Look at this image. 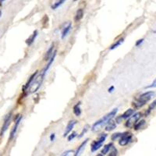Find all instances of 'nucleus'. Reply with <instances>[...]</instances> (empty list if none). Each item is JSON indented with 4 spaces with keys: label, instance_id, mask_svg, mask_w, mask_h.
Masks as SVG:
<instances>
[{
    "label": "nucleus",
    "instance_id": "f257e3e1",
    "mask_svg": "<svg viewBox=\"0 0 156 156\" xmlns=\"http://www.w3.org/2000/svg\"><path fill=\"white\" fill-rule=\"evenodd\" d=\"M117 112H118V108H113V109L109 112V113H108L107 115H105V116L103 117V118H101V119H99L98 121L94 122V125H93L92 127H91L92 131L93 132L99 131L100 129H101L103 126H105L106 124H108V122L113 119L114 117L115 116V115H116Z\"/></svg>",
    "mask_w": 156,
    "mask_h": 156
},
{
    "label": "nucleus",
    "instance_id": "f03ea898",
    "mask_svg": "<svg viewBox=\"0 0 156 156\" xmlns=\"http://www.w3.org/2000/svg\"><path fill=\"white\" fill-rule=\"evenodd\" d=\"M45 75L46 73L41 71V73H38L37 74V76L34 78L33 81L31 82V83L30 84V86L28 87V88L27 89V94H33V93H35L37 90H38L40 87H41V84H42L43 81H44V79L45 77Z\"/></svg>",
    "mask_w": 156,
    "mask_h": 156
},
{
    "label": "nucleus",
    "instance_id": "7ed1b4c3",
    "mask_svg": "<svg viewBox=\"0 0 156 156\" xmlns=\"http://www.w3.org/2000/svg\"><path fill=\"white\" fill-rule=\"evenodd\" d=\"M155 93L154 91H147V92L143 93L142 94H140L137 98L136 99V101L133 102V105H134L135 108H141V107L144 106L147 101H149L154 96Z\"/></svg>",
    "mask_w": 156,
    "mask_h": 156
},
{
    "label": "nucleus",
    "instance_id": "20e7f679",
    "mask_svg": "<svg viewBox=\"0 0 156 156\" xmlns=\"http://www.w3.org/2000/svg\"><path fill=\"white\" fill-rule=\"evenodd\" d=\"M106 137H107L106 133H102V134L99 136V138L97 140L93 141L91 145H90V151H91V152H94V151H96L97 150H98V149L102 146L103 143L105 142Z\"/></svg>",
    "mask_w": 156,
    "mask_h": 156
},
{
    "label": "nucleus",
    "instance_id": "39448f33",
    "mask_svg": "<svg viewBox=\"0 0 156 156\" xmlns=\"http://www.w3.org/2000/svg\"><path fill=\"white\" fill-rule=\"evenodd\" d=\"M132 138H133V136H132L131 133L125 132V133H122V136L119 137V144L120 146L127 145L129 143L132 141Z\"/></svg>",
    "mask_w": 156,
    "mask_h": 156
},
{
    "label": "nucleus",
    "instance_id": "423d86ee",
    "mask_svg": "<svg viewBox=\"0 0 156 156\" xmlns=\"http://www.w3.org/2000/svg\"><path fill=\"white\" fill-rule=\"evenodd\" d=\"M141 117V113L140 112H136V113H133V115H130V116L128 118L127 121L126 122L125 125H126V127L131 128L133 127V126L134 125L135 122L136 121H138L140 119V118Z\"/></svg>",
    "mask_w": 156,
    "mask_h": 156
},
{
    "label": "nucleus",
    "instance_id": "0eeeda50",
    "mask_svg": "<svg viewBox=\"0 0 156 156\" xmlns=\"http://www.w3.org/2000/svg\"><path fill=\"white\" fill-rule=\"evenodd\" d=\"M11 119H12V113H9V115L5 118L3 125H2V129H1V132H0V135H1V136H2V135L5 133V131L7 130L8 128H9L11 122Z\"/></svg>",
    "mask_w": 156,
    "mask_h": 156
},
{
    "label": "nucleus",
    "instance_id": "6e6552de",
    "mask_svg": "<svg viewBox=\"0 0 156 156\" xmlns=\"http://www.w3.org/2000/svg\"><path fill=\"white\" fill-rule=\"evenodd\" d=\"M22 118H23V117H22V115H20L19 118L15 120V124H14V126H13V127H12V130H11L10 135H9V140H12V139L15 136V135H16V131H17V129H18V127H19V125L20 124V122H21V120H22Z\"/></svg>",
    "mask_w": 156,
    "mask_h": 156
},
{
    "label": "nucleus",
    "instance_id": "1a4fd4ad",
    "mask_svg": "<svg viewBox=\"0 0 156 156\" xmlns=\"http://www.w3.org/2000/svg\"><path fill=\"white\" fill-rule=\"evenodd\" d=\"M76 120H70L69 122H68L67 126H66V129H65V132L63 133V136H66L71 131H72V129H73L75 125L76 124Z\"/></svg>",
    "mask_w": 156,
    "mask_h": 156
},
{
    "label": "nucleus",
    "instance_id": "9d476101",
    "mask_svg": "<svg viewBox=\"0 0 156 156\" xmlns=\"http://www.w3.org/2000/svg\"><path fill=\"white\" fill-rule=\"evenodd\" d=\"M37 34H38L37 30H34V33L31 34V36H30V37H29L26 40V44H27L28 46H30V45H31V44L34 42L36 37H37Z\"/></svg>",
    "mask_w": 156,
    "mask_h": 156
},
{
    "label": "nucleus",
    "instance_id": "9b49d317",
    "mask_svg": "<svg viewBox=\"0 0 156 156\" xmlns=\"http://www.w3.org/2000/svg\"><path fill=\"white\" fill-rule=\"evenodd\" d=\"M88 140H89L88 139H86V140H84V141L82 142L81 144H80V145L79 146V147H78V148L76 149V152H75V154H74L75 156L80 155V153H81L82 151H83V149L85 148V146L87 145V142H88Z\"/></svg>",
    "mask_w": 156,
    "mask_h": 156
},
{
    "label": "nucleus",
    "instance_id": "f8f14e48",
    "mask_svg": "<svg viewBox=\"0 0 156 156\" xmlns=\"http://www.w3.org/2000/svg\"><path fill=\"white\" fill-rule=\"evenodd\" d=\"M71 29H72V23H69L67 26H66V27L62 29V34H61V37H62V39L65 38V37L67 36V34H69V32L70 31Z\"/></svg>",
    "mask_w": 156,
    "mask_h": 156
},
{
    "label": "nucleus",
    "instance_id": "ddd939ff",
    "mask_svg": "<svg viewBox=\"0 0 156 156\" xmlns=\"http://www.w3.org/2000/svg\"><path fill=\"white\" fill-rule=\"evenodd\" d=\"M53 51H54V44H51V45L49 47V48H48V51H47L46 53H45V55H44V60L48 61V59L51 58V55L53 54Z\"/></svg>",
    "mask_w": 156,
    "mask_h": 156
},
{
    "label": "nucleus",
    "instance_id": "4468645a",
    "mask_svg": "<svg viewBox=\"0 0 156 156\" xmlns=\"http://www.w3.org/2000/svg\"><path fill=\"white\" fill-rule=\"evenodd\" d=\"M37 73H38V71H36V72H34V73H33V74H32L31 76H30V77L29 78L28 81H27V83H26V84H25V85L23 86V91H26V90H27V89L28 88V87H29V86H30V83H31V82L33 81V80H34V78L36 76H37Z\"/></svg>",
    "mask_w": 156,
    "mask_h": 156
},
{
    "label": "nucleus",
    "instance_id": "2eb2a0df",
    "mask_svg": "<svg viewBox=\"0 0 156 156\" xmlns=\"http://www.w3.org/2000/svg\"><path fill=\"white\" fill-rule=\"evenodd\" d=\"M80 102H78L76 103V105L73 106V113H74V115H76V116H80V115H81V109H80Z\"/></svg>",
    "mask_w": 156,
    "mask_h": 156
},
{
    "label": "nucleus",
    "instance_id": "dca6fc26",
    "mask_svg": "<svg viewBox=\"0 0 156 156\" xmlns=\"http://www.w3.org/2000/svg\"><path fill=\"white\" fill-rule=\"evenodd\" d=\"M145 123H146L145 120H144V119L138 121V122L136 121V122L134 123V125L133 126V127L135 130H138V129H141V128L145 125Z\"/></svg>",
    "mask_w": 156,
    "mask_h": 156
},
{
    "label": "nucleus",
    "instance_id": "f3484780",
    "mask_svg": "<svg viewBox=\"0 0 156 156\" xmlns=\"http://www.w3.org/2000/svg\"><path fill=\"white\" fill-rule=\"evenodd\" d=\"M83 10L82 9H79L77 11H76V13L75 15V17H74V20L76 22L80 21V20L83 18Z\"/></svg>",
    "mask_w": 156,
    "mask_h": 156
},
{
    "label": "nucleus",
    "instance_id": "a211bd4d",
    "mask_svg": "<svg viewBox=\"0 0 156 156\" xmlns=\"http://www.w3.org/2000/svg\"><path fill=\"white\" fill-rule=\"evenodd\" d=\"M66 0H56V1H55V2L51 5V8L52 9H54V10H55V9H58L59 6H61V5H62L64 2H66Z\"/></svg>",
    "mask_w": 156,
    "mask_h": 156
},
{
    "label": "nucleus",
    "instance_id": "6ab92c4d",
    "mask_svg": "<svg viewBox=\"0 0 156 156\" xmlns=\"http://www.w3.org/2000/svg\"><path fill=\"white\" fill-rule=\"evenodd\" d=\"M116 127V123H115L114 121H110L109 122H108V124H106V126H105V130L106 131H112V130H113Z\"/></svg>",
    "mask_w": 156,
    "mask_h": 156
},
{
    "label": "nucleus",
    "instance_id": "aec40b11",
    "mask_svg": "<svg viewBox=\"0 0 156 156\" xmlns=\"http://www.w3.org/2000/svg\"><path fill=\"white\" fill-rule=\"evenodd\" d=\"M112 146H113V144H112V143H108V144L104 146L102 151H101V154H102V155H105V154H108V153L109 152L110 149L112 147Z\"/></svg>",
    "mask_w": 156,
    "mask_h": 156
},
{
    "label": "nucleus",
    "instance_id": "412c9836",
    "mask_svg": "<svg viewBox=\"0 0 156 156\" xmlns=\"http://www.w3.org/2000/svg\"><path fill=\"white\" fill-rule=\"evenodd\" d=\"M134 113V109H132V108H129L124 112V113L122 114L121 116H122V119H128L130 115H132Z\"/></svg>",
    "mask_w": 156,
    "mask_h": 156
},
{
    "label": "nucleus",
    "instance_id": "4be33fe9",
    "mask_svg": "<svg viewBox=\"0 0 156 156\" xmlns=\"http://www.w3.org/2000/svg\"><path fill=\"white\" fill-rule=\"evenodd\" d=\"M123 41H124V38H123V37H121V38H119V40H118V41H115V42L113 44H112V46L110 47L109 49L110 50H113V49H115V48H118V47H119V45H120V44H122V42H123Z\"/></svg>",
    "mask_w": 156,
    "mask_h": 156
},
{
    "label": "nucleus",
    "instance_id": "5701e85b",
    "mask_svg": "<svg viewBox=\"0 0 156 156\" xmlns=\"http://www.w3.org/2000/svg\"><path fill=\"white\" fill-rule=\"evenodd\" d=\"M121 136H122V133H115L112 135V136H111V140H112V141H115V140H118Z\"/></svg>",
    "mask_w": 156,
    "mask_h": 156
},
{
    "label": "nucleus",
    "instance_id": "b1692460",
    "mask_svg": "<svg viewBox=\"0 0 156 156\" xmlns=\"http://www.w3.org/2000/svg\"><path fill=\"white\" fill-rule=\"evenodd\" d=\"M88 128H89V125H86V126L83 127V129H82L81 133H80V134L78 136V137H79V138H81L82 136H83V134H84V133H85L87 130H88Z\"/></svg>",
    "mask_w": 156,
    "mask_h": 156
},
{
    "label": "nucleus",
    "instance_id": "393cba45",
    "mask_svg": "<svg viewBox=\"0 0 156 156\" xmlns=\"http://www.w3.org/2000/svg\"><path fill=\"white\" fill-rule=\"evenodd\" d=\"M76 135H77V133H76V132H72V133H70V134L68 136V141H71V140H73V139L75 138L76 136Z\"/></svg>",
    "mask_w": 156,
    "mask_h": 156
},
{
    "label": "nucleus",
    "instance_id": "a878e982",
    "mask_svg": "<svg viewBox=\"0 0 156 156\" xmlns=\"http://www.w3.org/2000/svg\"><path fill=\"white\" fill-rule=\"evenodd\" d=\"M144 38H141V39H139V40H137V41H136V44H135V45H136V47L140 46V44H142V43L144 42Z\"/></svg>",
    "mask_w": 156,
    "mask_h": 156
},
{
    "label": "nucleus",
    "instance_id": "bb28decb",
    "mask_svg": "<svg viewBox=\"0 0 156 156\" xmlns=\"http://www.w3.org/2000/svg\"><path fill=\"white\" fill-rule=\"evenodd\" d=\"M112 149H113V150H112V151H111V153H110V154H109V155L110 156H115V155H117V152H118V151H117L116 149H115L114 147H112Z\"/></svg>",
    "mask_w": 156,
    "mask_h": 156
},
{
    "label": "nucleus",
    "instance_id": "cd10ccee",
    "mask_svg": "<svg viewBox=\"0 0 156 156\" xmlns=\"http://www.w3.org/2000/svg\"><path fill=\"white\" fill-rule=\"evenodd\" d=\"M153 87H156V79L153 81V83H151V85H148L147 87H145V88H153Z\"/></svg>",
    "mask_w": 156,
    "mask_h": 156
},
{
    "label": "nucleus",
    "instance_id": "c85d7f7f",
    "mask_svg": "<svg viewBox=\"0 0 156 156\" xmlns=\"http://www.w3.org/2000/svg\"><path fill=\"white\" fill-rule=\"evenodd\" d=\"M49 139H50V141H54V140H55V134L54 133H51V134H50V136H49Z\"/></svg>",
    "mask_w": 156,
    "mask_h": 156
},
{
    "label": "nucleus",
    "instance_id": "c756f323",
    "mask_svg": "<svg viewBox=\"0 0 156 156\" xmlns=\"http://www.w3.org/2000/svg\"><path fill=\"white\" fill-rule=\"evenodd\" d=\"M114 90H115V87H114V86H110V87H108V93H112L114 91Z\"/></svg>",
    "mask_w": 156,
    "mask_h": 156
},
{
    "label": "nucleus",
    "instance_id": "7c9ffc66",
    "mask_svg": "<svg viewBox=\"0 0 156 156\" xmlns=\"http://www.w3.org/2000/svg\"><path fill=\"white\" fill-rule=\"evenodd\" d=\"M69 153H73V151H65V152L62 153V156H64V155H69Z\"/></svg>",
    "mask_w": 156,
    "mask_h": 156
},
{
    "label": "nucleus",
    "instance_id": "2f4dec72",
    "mask_svg": "<svg viewBox=\"0 0 156 156\" xmlns=\"http://www.w3.org/2000/svg\"><path fill=\"white\" fill-rule=\"evenodd\" d=\"M1 16H2V11L0 10V18H1Z\"/></svg>",
    "mask_w": 156,
    "mask_h": 156
},
{
    "label": "nucleus",
    "instance_id": "473e14b6",
    "mask_svg": "<svg viewBox=\"0 0 156 156\" xmlns=\"http://www.w3.org/2000/svg\"><path fill=\"white\" fill-rule=\"evenodd\" d=\"M74 1H76V0H74Z\"/></svg>",
    "mask_w": 156,
    "mask_h": 156
}]
</instances>
